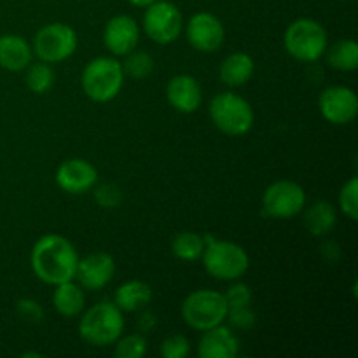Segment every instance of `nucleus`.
<instances>
[{
  "instance_id": "nucleus-31",
  "label": "nucleus",
  "mask_w": 358,
  "mask_h": 358,
  "mask_svg": "<svg viewBox=\"0 0 358 358\" xmlns=\"http://www.w3.org/2000/svg\"><path fill=\"white\" fill-rule=\"evenodd\" d=\"M226 320H229L231 327L236 331H250L255 324V313L250 306L229 308Z\"/></svg>"
},
{
  "instance_id": "nucleus-33",
  "label": "nucleus",
  "mask_w": 358,
  "mask_h": 358,
  "mask_svg": "<svg viewBox=\"0 0 358 358\" xmlns=\"http://www.w3.org/2000/svg\"><path fill=\"white\" fill-rule=\"evenodd\" d=\"M227 301V306L229 308H238V306H250L252 303V292L247 285L243 283H236V285L229 287L226 294H224Z\"/></svg>"
},
{
  "instance_id": "nucleus-15",
  "label": "nucleus",
  "mask_w": 358,
  "mask_h": 358,
  "mask_svg": "<svg viewBox=\"0 0 358 358\" xmlns=\"http://www.w3.org/2000/svg\"><path fill=\"white\" fill-rule=\"evenodd\" d=\"M140 41L138 23L128 14H117L105 24L103 42L115 56H126L135 51Z\"/></svg>"
},
{
  "instance_id": "nucleus-23",
  "label": "nucleus",
  "mask_w": 358,
  "mask_h": 358,
  "mask_svg": "<svg viewBox=\"0 0 358 358\" xmlns=\"http://www.w3.org/2000/svg\"><path fill=\"white\" fill-rule=\"evenodd\" d=\"M325 56L332 69L339 72H353L358 66V44L352 38H341L325 49Z\"/></svg>"
},
{
  "instance_id": "nucleus-10",
  "label": "nucleus",
  "mask_w": 358,
  "mask_h": 358,
  "mask_svg": "<svg viewBox=\"0 0 358 358\" xmlns=\"http://www.w3.org/2000/svg\"><path fill=\"white\" fill-rule=\"evenodd\" d=\"M306 206V192L303 185L292 180H278L262 194V208L273 219H292Z\"/></svg>"
},
{
  "instance_id": "nucleus-32",
  "label": "nucleus",
  "mask_w": 358,
  "mask_h": 358,
  "mask_svg": "<svg viewBox=\"0 0 358 358\" xmlns=\"http://www.w3.org/2000/svg\"><path fill=\"white\" fill-rule=\"evenodd\" d=\"M16 313L27 324H41L44 320V310L34 299H20L16 303Z\"/></svg>"
},
{
  "instance_id": "nucleus-17",
  "label": "nucleus",
  "mask_w": 358,
  "mask_h": 358,
  "mask_svg": "<svg viewBox=\"0 0 358 358\" xmlns=\"http://www.w3.org/2000/svg\"><path fill=\"white\" fill-rule=\"evenodd\" d=\"M240 353V341L229 327L222 324L203 331L199 339L198 355L201 358H234Z\"/></svg>"
},
{
  "instance_id": "nucleus-19",
  "label": "nucleus",
  "mask_w": 358,
  "mask_h": 358,
  "mask_svg": "<svg viewBox=\"0 0 358 358\" xmlns=\"http://www.w3.org/2000/svg\"><path fill=\"white\" fill-rule=\"evenodd\" d=\"M255 70V63L247 52H231L220 63L219 76L226 86L240 87L252 79Z\"/></svg>"
},
{
  "instance_id": "nucleus-1",
  "label": "nucleus",
  "mask_w": 358,
  "mask_h": 358,
  "mask_svg": "<svg viewBox=\"0 0 358 358\" xmlns=\"http://www.w3.org/2000/svg\"><path fill=\"white\" fill-rule=\"evenodd\" d=\"M30 264L38 280L48 285H59L76 280L79 255L65 236L45 234L31 248Z\"/></svg>"
},
{
  "instance_id": "nucleus-36",
  "label": "nucleus",
  "mask_w": 358,
  "mask_h": 358,
  "mask_svg": "<svg viewBox=\"0 0 358 358\" xmlns=\"http://www.w3.org/2000/svg\"><path fill=\"white\" fill-rule=\"evenodd\" d=\"M23 357H41V353H37V352H30V353H23Z\"/></svg>"
},
{
  "instance_id": "nucleus-9",
  "label": "nucleus",
  "mask_w": 358,
  "mask_h": 358,
  "mask_svg": "<svg viewBox=\"0 0 358 358\" xmlns=\"http://www.w3.org/2000/svg\"><path fill=\"white\" fill-rule=\"evenodd\" d=\"M184 28V17L173 2L157 0L145 7L143 14V31L152 42L161 45L177 41Z\"/></svg>"
},
{
  "instance_id": "nucleus-26",
  "label": "nucleus",
  "mask_w": 358,
  "mask_h": 358,
  "mask_svg": "<svg viewBox=\"0 0 358 358\" xmlns=\"http://www.w3.org/2000/svg\"><path fill=\"white\" fill-rule=\"evenodd\" d=\"M122 65V72L124 76L131 77V79L142 80L149 77L154 72V59L149 52L143 51H131L126 55L124 63Z\"/></svg>"
},
{
  "instance_id": "nucleus-12",
  "label": "nucleus",
  "mask_w": 358,
  "mask_h": 358,
  "mask_svg": "<svg viewBox=\"0 0 358 358\" xmlns=\"http://www.w3.org/2000/svg\"><path fill=\"white\" fill-rule=\"evenodd\" d=\"M187 41L196 51L199 52H215L222 48L226 30L224 24L215 14L212 13H198L187 21L185 27Z\"/></svg>"
},
{
  "instance_id": "nucleus-11",
  "label": "nucleus",
  "mask_w": 358,
  "mask_h": 358,
  "mask_svg": "<svg viewBox=\"0 0 358 358\" xmlns=\"http://www.w3.org/2000/svg\"><path fill=\"white\" fill-rule=\"evenodd\" d=\"M320 114L331 124H350L358 114V98L352 87L331 86L318 98Z\"/></svg>"
},
{
  "instance_id": "nucleus-22",
  "label": "nucleus",
  "mask_w": 358,
  "mask_h": 358,
  "mask_svg": "<svg viewBox=\"0 0 358 358\" xmlns=\"http://www.w3.org/2000/svg\"><path fill=\"white\" fill-rule=\"evenodd\" d=\"M303 222L311 236H325L334 229L336 222H338V213L331 203L320 199V201H315L313 205L308 206Z\"/></svg>"
},
{
  "instance_id": "nucleus-8",
  "label": "nucleus",
  "mask_w": 358,
  "mask_h": 358,
  "mask_svg": "<svg viewBox=\"0 0 358 358\" xmlns=\"http://www.w3.org/2000/svg\"><path fill=\"white\" fill-rule=\"evenodd\" d=\"M77 34L65 23H49L34 37L31 51L41 62L59 63L69 59L77 49Z\"/></svg>"
},
{
  "instance_id": "nucleus-29",
  "label": "nucleus",
  "mask_w": 358,
  "mask_h": 358,
  "mask_svg": "<svg viewBox=\"0 0 358 358\" xmlns=\"http://www.w3.org/2000/svg\"><path fill=\"white\" fill-rule=\"evenodd\" d=\"M191 352V345L185 336L173 334L161 343V355L164 358H185Z\"/></svg>"
},
{
  "instance_id": "nucleus-2",
  "label": "nucleus",
  "mask_w": 358,
  "mask_h": 358,
  "mask_svg": "<svg viewBox=\"0 0 358 358\" xmlns=\"http://www.w3.org/2000/svg\"><path fill=\"white\" fill-rule=\"evenodd\" d=\"M203 266L213 278L222 282H233L241 278L250 268V257L243 247L227 240H215L205 236Z\"/></svg>"
},
{
  "instance_id": "nucleus-16",
  "label": "nucleus",
  "mask_w": 358,
  "mask_h": 358,
  "mask_svg": "<svg viewBox=\"0 0 358 358\" xmlns=\"http://www.w3.org/2000/svg\"><path fill=\"white\" fill-rule=\"evenodd\" d=\"M168 103L182 114H192L201 107L203 91L198 80L189 73L171 77L166 86Z\"/></svg>"
},
{
  "instance_id": "nucleus-34",
  "label": "nucleus",
  "mask_w": 358,
  "mask_h": 358,
  "mask_svg": "<svg viewBox=\"0 0 358 358\" xmlns=\"http://www.w3.org/2000/svg\"><path fill=\"white\" fill-rule=\"evenodd\" d=\"M156 327V317L152 313H142L138 318V329L147 334V332H152Z\"/></svg>"
},
{
  "instance_id": "nucleus-35",
  "label": "nucleus",
  "mask_w": 358,
  "mask_h": 358,
  "mask_svg": "<svg viewBox=\"0 0 358 358\" xmlns=\"http://www.w3.org/2000/svg\"><path fill=\"white\" fill-rule=\"evenodd\" d=\"M129 3H131V6H135V7H142V9H145V7H149V6H152L154 2H157V0H128Z\"/></svg>"
},
{
  "instance_id": "nucleus-27",
  "label": "nucleus",
  "mask_w": 358,
  "mask_h": 358,
  "mask_svg": "<svg viewBox=\"0 0 358 358\" xmlns=\"http://www.w3.org/2000/svg\"><path fill=\"white\" fill-rule=\"evenodd\" d=\"M114 345V353L119 358H142L147 352V341L142 334H129L119 338Z\"/></svg>"
},
{
  "instance_id": "nucleus-3",
  "label": "nucleus",
  "mask_w": 358,
  "mask_h": 358,
  "mask_svg": "<svg viewBox=\"0 0 358 358\" xmlns=\"http://www.w3.org/2000/svg\"><path fill=\"white\" fill-rule=\"evenodd\" d=\"M124 331L122 311L114 303H98L83 315L79 322V336L87 345L103 346L114 345Z\"/></svg>"
},
{
  "instance_id": "nucleus-4",
  "label": "nucleus",
  "mask_w": 358,
  "mask_h": 358,
  "mask_svg": "<svg viewBox=\"0 0 358 358\" xmlns=\"http://www.w3.org/2000/svg\"><path fill=\"white\" fill-rule=\"evenodd\" d=\"M80 84L90 100L96 103L112 101L121 93L122 84H124L122 65L115 58H108V56L91 59L84 66Z\"/></svg>"
},
{
  "instance_id": "nucleus-18",
  "label": "nucleus",
  "mask_w": 358,
  "mask_h": 358,
  "mask_svg": "<svg viewBox=\"0 0 358 358\" xmlns=\"http://www.w3.org/2000/svg\"><path fill=\"white\" fill-rule=\"evenodd\" d=\"M34 58L31 45L23 37L7 34L0 37V66L9 72H21Z\"/></svg>"
},
{
  "instance_id": "nucleus-7",
  "label": "nucleus",
  "mask_w": 358,
  "mask_h": 358,
  "mask_svg": "<svg viewBox=\"0 0 358 358\" xmlns=\"http://www.w3.org/2000/svg\"><path fill=\"white\" fill-rule=\"evenodd\" d=\"M227 301L217 290H194L182 303V318L194 331H208L224 324L227 317Z\"/></svg>"
},
{
  "instance_id": "nucleus-25",
  "label": "nucleus",
  "mask_w": 358,
  "mask_h": 358,
  "mask_svg": "<svg viewBox=\"0 0 358 358\" xmlns=\"http://www.w3.org/2000/svg\"><path fill=\"white\" fill-rule=\"evenodd\" d=\"M27 86L31 93L35 94H44L55 86V70L49 63L41 62L34 63V65L27 66Z\"/></svg>"
},
{
  "instance_id": "nucleus-24",
  "label": "nucleus",
  "mask_w": 358,
  "mask_h": 358,
  "mask_svg": "<svg viewBox=\"0 0 358 358\" xmlns=\"http://www.w3.org/2000/svg\"><path fill=\"white\" fill-rule=\"evenodd\" d=\"M203 250H205V238L199 236L198 233L182 231L171 240V252L180 261H198V259H201Z\"/></svg>"
},
{
  "instance_id": "nucleus-30",
  "label": "nucleus",
  "mask_w": 358,
  "mask_h": 358,
  "mask_svg": "<svg viewBox=\"0 0 358 358\" xmlns=\"http://www.w3.org/2000/svg\"><path fill=\"white\" fill-rule=\"evenodd\" d=\"M94 189V199L101 208H115L122 201V191L115 184H101Z\"/></svg>"
},
{
  "instance_id": "nucleus-5",
  "label": "nucleus",
  "mask_w": 358,
  "mask_h": 358,
  "mask_svg": "<svg viewBox=\"0 0 358 358\" xmlns=\"http://www.w3.org/2000/svg\"><path fill=\"white\" fill-rule=\"evenodd\" d=\"M210 119L213 126L224 135L241 136L247 135L254 126V108L236 93H219L212 98L208 105Z\"/></svg>"
},
{
  "instance_id": "nucleus-6",
  "label": "nucleus",
  "mask_w": 358,
  "mask_h": 358,
  "mask_svg": "<svg viewBox=\"0 0 358 358\" xmlns=\"http://www.w3.org/2000/svg\"><path fill=\"white\" fill-rule=\"evenodd\" d=\"M285 51L297 62L313 63L325 55L329 37L325 28L311 17H299L292 21L283 35Z\"/></svg>"
},
{
  "instance_id": "nucleus-14",
  "label": "nucleus",
  "mask_w": 358,
  "mask_h": 358,
  "mask_svg": "<svg viewBox=\"0 0 358 358\" xmlns=\"http://www.w3.org/2000/svg\"><path fill=\"white\" fill-rule=\"evenodd\" d=\"M115 273L114 257L107 252H94L79 259L76 278L86 290H101L110 283Z\"/></svg>"
},
{
  "instance_id": "nucleus-20",
  "label": "nucleus",
  "mask_w": 358,
  "mask_h": 358,
  "mask_svg": "<svg viewBox=\"0 0 358 358\" xmlns=\"http://www.w3.org/2000/svg\"><path fill=\"white\" fill-rule=\"evenodd\" d=\"M152 301V289L145 282L140 280H129L122 283L114 294V304L122 313H133L140 311Z\"/></svg>"
},
{
  "instance_id": "nucleus-21",
  "label": "nucleus",
  "mask_w": 358,
  "mask_h": 358,
  "mask_svg": "<svg viewBox=\"0 0 358 358\" xmlns=\"http://www.w3.org/2000/svg\"><path fill=\"white\" fill-rule=\"evenodd\" d=\"M55 287L56 289L55 294H52V304H55V310L62 317L73 318L83 313L84 306H86V296H84L83 287L73 283V280L63 282Z\"/></svg>"
},
{
  "instance_id": "nucleus-13",
  "label": "nucleus",
  "mask_w": 358,
  "mask_h": 358,
  "mask_svg": "<svg viewBox=\"0 0 358 358\" xmlns=\"http://www.w3.org/2000/svg\"><path fill=\"white\" fill-rule=\"evenodd\" d=\"M98 171L90 161L72 157L63 161L56 170V184L66 194H86L96 185Z\"/></svg>"
},
{
  "instance_id": "nucleus-28",
  "label": "nucleus",
  "mask_w": 358,
  "mask_h": 358,
  "mask_svg": "<svg viewBox=\"0 0 358 358\" xmlns=\"http://www.w3.org/2000/svg\"><path fill=\"white\" fill-rule=\"evenodd\" d=\"M339 206H341L343 213L348 219H358V180L357 177H352L339 192Z\"/></svg>"
}]
</instances>
